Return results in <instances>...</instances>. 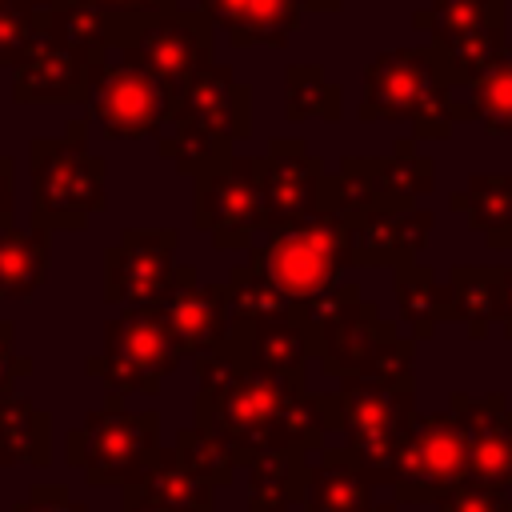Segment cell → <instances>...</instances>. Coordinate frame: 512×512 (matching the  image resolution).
Returning <instances> with one entry per match:
<instances>
[{
    "instance_id": "1",
    "label": "cell",
    "mask_w": 512,
    "mask_h": 512,
    "mask_svg": "<svg viewBox=\"0 0 512 512\" xmlns=\"http://www.w3.org/2000/svg\"><path fill=\"white\" fill-rule=\"evenodd\" d=\"M192 364L200 384L196 428L212 436L236 468H248L268 452H316L328 432L340 428L332 392H308L304 384L260 368L236 344L204 352Z\"/></svg>"
},
{
    "instance_id": "2",
    "label": "cell",
    "mask_w": 512,
    "mask_h": 512,
    "mask_svg": "<svg viewBox=\"0 0 512 512\" xmlns=\"http://www.w3.org/2000/svg\"><path fill=\"white\" fill-rule=\"evenodd\" d=\"M444 56L428 48H388L364 68V96L356 116L368 120H408L416 140H448L456 124L480 120L472 96H456Z\"/></svg>"
},
{
    "instance_id": "3",
    "label": "cell",
    "mask_w": 512,
    "mask_h": 512,
    "mask_svg": "<svg viewBox=\"0 0 512 512\" xmlns=\"http://www.w3.org/2000/svg\"><path fill=\"white\" fill-rule=\"evenodd\" d=\"M252 136V88L228 64H208L176 100L172 124L156 136V152L184 176H200Z\"/></svg>"
},
{
    "instance_id": "4",
    "label": "cell",
    "mask_w": 512,
    "mask_h": 512,
    "mask_svg": "<svg viewBox=\"0 0 512 512\" xmlns=\"http://www.w3.org/2000/svg\"><path fill=\"white\" fill-rule=\"evenodd\" d=\"M104 172V160L88 152L84 120H68L64 136H36L28 144L32 224L48 232L88 228V220L108 208Z\"/></svg>"
},
{
    "instance_id": "5",
    "label": "cell",
    "mask_w": 512,
    "mask_h": 512,
    "mask_svg": "<svg viewBox=\"0 0 512 512\" xmlns=\"http://www.w3.org/2000/svg\"><path fill=\"white\" fill-rule=\"evenodd\" d=\"M64 448V460L96 488H136L152 476V468L164 456L156 412H128L120 408V396H108L104 408L88 412L76 428H68Z\"/></svg>"
},
{
    "instance_id": "6",
    "label": "cell",
    "mask_w": 512,
    "mask_h": 512,
    "mask_svg": "<svg viewBox=\"0 0 512 512\" xmlns=\"http://www.w3.org/2000/svg\"><path fill=\"white\" fill-rule=\"evenodd\" d=\"M248 260L292 300L304 304L324 296L340 284V272L352 268L348 260V220L336 208H320L304 224L268 232L260 244L248 248Z\"/></svg>"
},
{
    "instance_id": "7",
    "label": "cell",
    "mask_w": 512,
    "mask_h": 512,
    "mask_svg": "<svg viewBox=\"0 0 512 512\" xmlns=\"http://www.w3.org/2000/svg\"><path fill=\"white\" fill-rule=\"evenodd\" d=\"M216 24L204 12H148V16H112V48L120 60L160 80L176 100L208 68Z\"/></svg>"
},
{
    "instance_id": "8",
    "label": "cell",
    "mask_w": 512,
    "mask_h": 512,
    "mask_svg": "<svg viewBox=\"0 0 512 512\" xmlns=\"http://www.w3.org/2000/svg\"><path fill=\"white\" fill-rule=\"evenodd\" d=\"M336 420L340 432L372 476V484H392L404 436L416 416V380H336Z\"/></svg>"
},
{
    "instance_id": "9",
    "label": "cell",
    "mask_w": 512,
    "mask_h": 512,
    "mask_svg": "<svg viewBox=\"0 0 512 512\" xmlns=\"http://www.w3.org/2000/svg\"><path fill=\"white\" fill-rule=\"evenodd\" d=\"M184 360L180 340L168 332L156 304H132L120 308L116 320L104 328V352L84 360V372L96 376L108 396H136V392H160V384L176 372Z\"/></svg>"
},
{
    "instance_id": "10",
    "label": "cell",
    "mask_w": 512,
    "mask_h": 512,
    "mask_svg": "<svg viewBox=\"0 0 512 512\" xmlns=\"http://www.w3.org/2000/svg\"><path fill=\"white\" fill-rule=\"evenodd\" d=\"M460 480H468L464 424L456 412H416L392 472V492L404 504H436Z\"/></svg>"
},
{
    "instance_id": "11",
    "label": "cell",
    "mask_w": 512,
    "mask_h": 512,
    "mask_svg": "<svg viewBox=\"0 0 512 512\" xmlns=\"http://www.w3.org/2000/svg\"><path fill=\"white\" fill-rule=\"evenodd\" d=\"M196 228L212 236L220 252L252 248V236L264 228V192H260V156H228L196 176L192 196Z\"/></svg>"
},
{
    "instance_id": "12",
    "label": "cell",
    "mask_w": 512,
    "mask_h": 512,
    "mask_svg": "<svg viewBox=\"0 0 512 512\" xmlns=\"http://www.w3.org/2000/svg\"><path fill=\"white\" fill-rule=\"evenodd\" d=\"M84 104H88V116L112 140H144V136L156 140L176 112V96L160 80L112 56L96 68Z\"/></svg>"
},
{
    "instance_id": "13",
    "label": "cell",
    "mask_w": 512,
    "mask_h": 512,
    "mask_svg": "<svg viewBox=\"0 0 512 512\" xmlns=\"http://www.w3.org/2000/svg\"><path fill=\"white\" fill-rule=\"evenodd\" d=\"M100 64H104V56L80 48L76 40H68L52 24V16H44V28L36 32L24 60L16 64L12 100H20V104H76V100H88V88H92V76H96Z\"/></svg>"
},
{
    "instance_id": "14",
    "label": "cell",
    "mask_w": 512,
    "mask_h": 512,
    "mask_svg": "<svg viewBox=\"0 0 512 512\" xmlns=\"http://www.w3.org/2000/svg\"><path fill=\"white\" fill-rule=\"evenodd\" d=\"M260 192H264V232H280L328 208V172L320 156L304 148V140L280 136L268 140V152L260 156Z\"/></svg>"
},
{
    "instance_id": "15",
    "label": "cell",
    "mask_w": 512,
    "mask_h": 512,
    "mask_svg": "<svg viewBox=\"0 0 512 512\" xmlns=\"http://www.w3.org/2000/svg\"><path fill=\"white\" fill-rule=\"evenodd\" d=\"M176 248V228H124L104 252V300L120 308L160 304L176 272Z\"/></svg>"
},
{
    "instance_id": "16",
    "label": "cell",
    "mask_w": 512,
    "mask_h": 512,
    "mask_svg": "<svg viewBox=\"0 0 512 512\" xmlns=\"http://www.w3.org/2000/svg\"><path fill=\"white\" fill-rule=\"evenodd\" d=\"M160 316L180 340L184 356H204L228 344V288L204 284L192 264H176L168 292L160 296Z\"/></svg>"
},
{
    "instance_id": "17",
    "label": "cell",
    "mask_w": 512,
    "mask_h": 512,
    "mask_svg": "<svg viewBox=\"0 0 512 512\" xmlns=\"http://www.w3.org/2000/svg\"><path fill=\"white\" fill-rule=\"evenodd\" d=\"M456 420L468 436V480H484L496 488L512 484V404L504 392H452Z\"/></svg>"
},
{
    "instance_id": "18",
    "label": "cell",
    "mask_w": 512,
    "mask_h": 512,
    "mask_svg": "<svg viewBox=\"0 0 512 512\" xmlns=\"http://www.w3.org/2000/svg\"><path fill=\"white\" fill-rule=\"evenodd\" d=\"M436 228V216L428 208L412 212H364L348 220V260L352 268H400L412 264L428 236Z\"/></svg>"
},
{
    "instance_id": "19",
    "label": "cell",
    "mask_w": 512,
    "mask_h": 512,
    "mask_svg": "<svg viewBox=\"0 0 512 512\" xmlns=\"http://www.w3.org/2000/svg\"><path fill=\"white\" fill-rule=\"evenodd\" d=\"M400 328L392 320L380 316V308L372 300H360L336 328H328L320 336V368L332 380H352L360 372H368V364L380 356V348L388 340H396Z\"/></svg>"
},
{
    "instance_id": "20",
    "label": "cell",
    "mask_w": 512,
    "mask_h": 512,
    "mask_svg": "<svg viewBox=\"0 0 512 512\" xmlns=\"http://www.w3.org/2000/svg\"><path fill=\"white\" fill-rule=\"evenodd\" d=\"M200 12L236 48H284L300 24L304 0H200Z\"/></svg>"
},
{
    "instance_id": "21",
    "label": "cell",
    "mask_w": 512,
    "mask_h": 512,
    "mask_svg": "<svg viewBox=\"0 0 512 512\" xmlns=\"http://www.w3.org/2000/svg\"><path fill=\"white\" fill-rule=\"evenodd\" d=\"M228 344L244 348L260 368L284 376V380H296L304 384V372H308V356H316V340L312 332L296 320V308L288 316H268V320H256L248 332H236L228 336Z\"/></svg>"
},
{
    "instance_id": "22",
    "label": "cell",
    "mask_w": 512,
    "mask_h": 512,
    "mask_svg": "<svg viewBox=\"0 0 512 512\" xmlns=\"http://www.w3.org/2000/svg\"><path fill=\"white\" fill-rule=\"evenodd\" d=\"M376 504V484L352 456V448H320V460L308 468L304 512H364Z\"/></svg>"
},
{
    "instance_id": "23",
    "label": "cell",
    "mask_w": 512,
    "mask_h": 512,
    "mask_svg": "<svg viewBox=\"0 0 512 512\" xmlns=\"http://www.w3.org/2000/svg\"><path fill=\"white\" fill-rule=\"evenodd\" d=\"M52 460V416L28 396L0 392V468H44Z\"/></svg>"
},
{
    "instance_id": "24",
    "label": "cell",
    "mask_w": 512,
    "mask_h": 512,
    "mask_svg": "<svg viewBox=\"0 0 512 512\" xmlns=\"http://www.w3.org/2000/svg\"><path fill=\"white\" fill-rule=\"evenodd\" d=\"M48 260H52L48 228L0 224V300H28L44 284Z\"/></svg>"
},
{
    "instance_id": "25",
    "label": "cell",
    "mask_w": 512,
    "mask_h": 512,
    "mask_svg": "<svg viewBox=\"0 0 512 512\" xmlns=\"http://www.w3.org/2000/svg\"><path fill=\"white\" fill-rule=\"evenodd\" d=\"M308 452H268L248 464V512H292L308 496Z\"/></svg>"
},
{
    "instance_id": "26",
    "label": "cell",
    "mask_w": 512,
    "mask_h": 512,
    "mask_svg": "<svg viewBox=\"0 0 512 512\" xmlns=\"http://www.w3.org/2000/svg\"><path fill=\"white\" fill-rule=\"evenodd\" d=\"M392 288H396L400 316L412 328V340H428L444 320H452V288L440 284L428 264H420V260L400 264Z\"/></svg>"
},
{
    "instance_id": "27",
    "label": "cell",
    "mask_w": 512,
    "mask_h": 512,
    "mask_svg": "<svg viewBox=\"0 0 512 512\" xmlns=\"http://www.w3.org/2000/svg\"><path fill=\"white\" fill-rule=\"evenodd\" d=\"M416 136H400L392 156H376L380 180V212H412L424 192L436 184V164L416 152Z\"/></svg>"
},
{
    "instance_id": "28",
    "label": "cell",
    "mask_w": 512,
    "mask_h": 512,
    "mask_svg": "<svg viewBox=\"0 0 512 512\" xmlns=\"http://www.w3.org/2000/svg\"><path fill=\"white\" fill-rule=\"evenodd\" d=\"M448 288H452V320L468 332V340H484L500 320L496 264H452Z\"/></svg>"
},
{
    "instance_id": "29",
    "label": "cell",
    "mask_w": 512,
    "mask_h": 512,
    "mask_svg": "<svg viewBox=\"0 0 512 512\" xmlns=\"http://www.w3.org/2000/svg\"><path fill=\"white\" fill-rule=\"evenodd\" d=\"M224 288H228V336H236V332H248L256 320H268V316H288L296 304L252 264V260H244V264H236L232 272H228V280H224Z\"/></svg>"
},
{
    "instance_id": "30",
    "label": "cell",
    "mask_w": 512,
    "mask_h": 512,
    "mask_svg": "<svg viewBox=\"0 0 512 512\" xmlns=\"http://www.w3.org/2000/svg\"><path fill=\"white\" fill-rule=\"evenodd\" d=\"M452 212H464L472 232H500L512 224V172H472L460 192L448 200Z\"/></svg>"
},
{
    "instance_id": "31",
    "label": "cell",
    "mask_w": 512,
    "mask_h": 512,
    "mask_svg": "<svg viewBox=\"0 0 512 512\" xmlns=\"http://www.w3.org/2000/svg\"><path fill=\"white\" fill-rule=\"evenodd\" d=\"M284 116L292 124H304V120L336 124L344 116L340 84H332L320 64H288L284 68Z\"/></svg>"
},
{
    "instance_id": "32",
    "label": "cell",
    "mask_w": 512,
    "mask_h": 512,
    "mask_svg": "<svg viewBox=\"0 0 512 512\" xmlns=\"http://www.w3.org/2000/svg\"><path fill=\"white\" fill-rule=\"evenodd\" d=\"M488 24H508V0H432V8H420L412 16V28L428 32L432 44L456 40Z\"/></svg>"
},
{
    "instance_id": "33",
    "label": "cell",
    "mask_w": 512,
    "mask_h": 512,
    "mask_svg": "<svg viewBox=\"0 0 512 512\" xmlns=\"http://www.w3.org/2000/svg\"><path fill=\"white\" fill-rule=\"evenodd\" d=\"M136 488H144L168 512H216V488L208 480H200L192 468H184L172 448H164V456L152 468V476L144 484H136Z\"/></svg>"
},
{
    "instance_id": "34",
    "label": "cell",
    "mask_w": 512,
    "mask_h": 512,
    "mask_svg": "<svg viewBox=\"0 0 512 512\" xmlns=\"http://www.w3.org/2000/svg\"><path fill=\"white\" fill-rule=\"evenodd\" d=\"M504 28H508V24H488V28H476V32H464V36H456V40L436 44L456 88H464V84L472 88V84L508 52Z\"/></svg>"
},
{
    "instance_id": "35",
    "label": "cell",
    "mask_w": 512,
    "mask_h": 512,
    "mask_svg": "<svg viewBox=\"0 0 512 512\" xmlns=\"http://www.w3.org/2000/svg\"><path fill=\"white\" fill-rule=\"evenodd\" d=\"M328 208H336L344 220L380 212L376 156H344L340 160V168L328 176Z\"/></svg>"
},
{
    "instance_id": "36",
    "label": "cell",
    "mask_w": 512,
    "mask_h": 512,
    "mask_svg": "<svg viewBox=\"0 0 512 512\" xmlns=\"http://www.w3.org/2000/svg\"><path fill=\"white\" fill-rule=\"evenodd\" d=\"M488 136H512V48L468 88Z\"/></svg>"
},
{
    "instance_id": "37",
    "label": "cell",
    "mask_w": 512,
    "mask_h": 512,
    "mask_svg": "<svg viewBox=\"0 0 512 512\" xmlns=\"http://www.w3.org/2000/svg\"><path fill=\"white\" fill-rule=\"evenodd\" d=\"M176 460L184 464V468H192L200 480H208L212 488H224V484H232V476H236V460L212 440V436H204L196 424L192 428H180L176 432Z\"/></svg>"
},
{
    "instance_id": "38",
    "label": "cell",
    "mask_w": 512,
    "mask_h": 512,
    "mask_svg": "<svg viewBox=\"0 0 512 512\" xmlns=\"http://www.w3.org/2000/svg\"><path fill=\"white\" fill-rule=\"evenodd\" d=\"M364 300V292L356 288V284H336L332 292H324V296H312V300H304V304H296V320L312 332V340H316V352H320V336L328 332V328H336L356 304Z\"/></svg>"
},
{
    "instance_id": "39",
    "label": "cell",
    "mask_w": 512,
    "mask_h": 512,
    "mask_svg": "<svg viewBox=\"0 0 512 512\" xmlns=\"http://www.w3.org/2000/svg\"><path fill=\"white\" fill-rule=\"evenodd\" d=\"M48 16V12H44ZM44 16H36L32 8H24L20 0H0V68L4 64H20L24 52L32 48L36 32L44 28Z\"/></svg>"
},
{
    "instance_id": "40",
    "label": "cell",
    "mask_w": 512,
    "mask_h": 512,
    "mask_svg": "<svg viewBox=\"0 0 512 512\" xmlns=\"http://www.w3.org/2000/svg\"><path fill=\"white\" fill-rule=\"evenodd\" d=\"M436 512H512V496L484 480H460L436 500Z\"/></svg>"
},
{
    "instance_id": "41",
    "label": "cell",
    "mask_w": 512,
    "mask_h": 512,
    "mask_svg": "<svg viewBox=\"0 0 512 512\" xmlns=\"http://www.w3.org/2000/svg\"><path fill=\"white\" fill-rule=\"evenodd\" d=\"M12 512H88V508L76 504L64 484H32V492Z\"/></svg>"
},
{
    "instance_id": "42",
    "label": "cell",
    "mask_w": 512,
    "mask_h": 512,
    "mask_svg": "<svg viewBox=\"0 0 512 512\" xmlns=\"http://www.w3.org/2000/svg\"><path fill=\"white\" fill-rule=\"evenodd\" d=\"M72 4H88L96 12L112 16H148V12H172L176 0H52V8H72Z\"/></svg>"
},
{
    "instance_id": "43",
    "label": "cell",
    "mask_w": 512,
    "mask_h": 512,
    "mask_svg": "<svg viewBox=\"0 0 512 512\" xmlns=\"http://www.w3.org/2000/svg\"><path fill=\"white\" fill-rule=\"evenodd\" d=\"M32 360L16 352V336H12V324L0 320V392H12V384L20 376H32Z\"/></svg>"
},
{
    "instance_id": "44",
    "label": "cell",
    "mask_w": 512,
    "mask_h": 512,
    "mask_svg": "<svg viewBox=\"0 0 512 512\" xmlns=\"http://www.w3.org/2000/svg\"><path fill=\"white\" fill-rule=\"evenodd\" d=\"M496 288H500V328L512 340V264H496Z\"/></svg>"
},
{
    "instance_id": "45",
    "label": "cell",
    "mask_w": 512,
    "mask_h": 512,
    "mask_svg": "<svg viewBox=\"0 0 512 512\" xmlns=\"http://www.w3.org/2000/svg\"><path fill=\"white\" fill-rule=\"evenodd\" d=\"M0 224H12V160L0 156Z\"/></svg>"
},
{
    "instance_id": "46",
    "label": "cell",
    "mask_w": 512,
    "mask_h": 512,
    "mask_svg": "<svg viewBox=\"0 0 512 512\" xmlns=\"http://www.w3.org/2000/svg\"><path fill=\"white\" fill-rule=\"evenodd\" d=\"M120 512H168V508L156 504L144 488H124V504H120Z\"/></svg>"
},
{
    "instance_id": "47",
    "label": "cell",
    "mask_w": 512,
    "mask_h": 512,
    "mask_svg": "<svg viewBox=\"0 0 512 512\" xmlns=\"http://www.w3.org/2000/svg\"><path fill=\"white\" fill-rule=\"evenodd\" d=\"M484 240H488L492 252H512V224L500 228V232H492V236H484Z\"/></svg>"
},
{
    "instance_id": "48",
    "label": "cell",
    "mask_w": 512,
    "mask_h": 512,
    "mask_svg": "<svg viewBox=\"0 0 512 512\" xmlns=\"http://www.w3.org/2000/svg\"><path fill=\"white\" fill-rule=\"evenodd\" d=\"M344 0H304V12H340Z\"/></svg>"
},
{
    "instance_id": "49",
    "label": "cell",
    "mask_w": 512,
    "mask_h": 512,
    "mask_svg": "<svg viewBox=\"0 0 512 512\" xmlns=\"http://www.w3.org/2000/svg\"><path fill=\"white\" fill-rule=\"evenodd\" d=\"M364 512H396V504H372V508H364Z\"/></svg>"
}]
</instances>
